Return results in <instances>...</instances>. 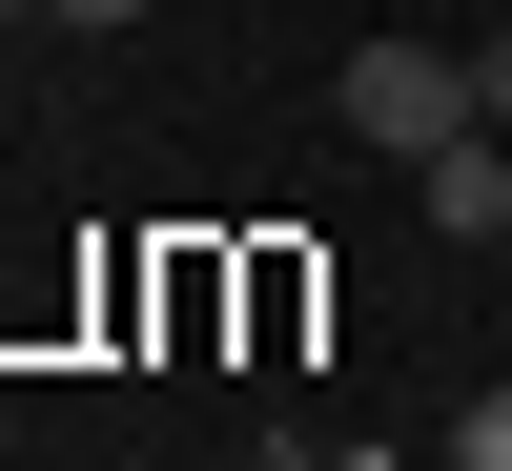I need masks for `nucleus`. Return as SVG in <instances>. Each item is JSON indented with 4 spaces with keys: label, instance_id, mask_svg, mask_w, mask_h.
I'll return each instance as SVG.
<instances>
[{
    "label": "nucleus",
    "instance_id": "f257e3e1",
    "mask_svg": "<svg viewBox=\"0 0 512 471\" xmlns=\"http://www.w3.org/2000/svg\"><path fill=\"white\" fill-rule=\"evenodd\" d=\"M349 123H369L390 164H431L451 123H492V103H472V41H369V62H349Z\"/></svg>",
    "mask_w": 512,
    "mask_h": 471
},
{
    "label": "nucleus",
    "instance_id": "f03ea898",
    "mask_svg": "<svg viewBox=\"0 0 512 471\" xmlns=\"http://www.w3.org/2000/svg\"><path fill=\"white\" fill-rule=\"evenodd\" d=\"M410 205H431L451 246H492V226H512V123H451V144L410 164Z\"/></svg>",
    "mask_w": 512,
    "mask_h": 471
},
{
    "label": "nucleus",
    "instance_id": "7ed1b4c3",
    "mask_svg": "<svg viewBox=\"0 0 512 471\" xmlns=\"http://www.w3.org/2000/svg\"><path fill=\"white\" fill-rule=\"evenodd\" d=\"M451 471H512V390H472V410H451Z\"/></svg>",
    "mask_w": 512,
    "mask_h": 471
},
{
    "label": "nucleus",
    "instance_id": "20e7f679",
    "mask_svg": "<svg viewBox=\"0 0 512 471\" xmlns=\"http://www.w3.org/2000/svg\"><path fill=\"white\" fill-rule=\"evenodd\" d=\"M472 103H492V123H512V21H492V41H472Z\"/></svg>",
    "mask_w": 512,
    "mask_h": 471
},
{
    "label": "nucleus",
    "instance_id": "39448f33",
    "mask_svg": "<svg viewBox=\"0 0 512 471\" xmlns=\"http://www.w3.org/2000/svg\"><path fill=\"white\" fill-rule=\"evenodd\" d=\"M41 21H82V41H103V21H144V0H41Z\"/></svg>",
    "mask_w": 512,
    "mask_h": 471
},
{
    "label": "nucleus",
    "instance_id": "423d86ee",
    "mask_svg": "<svg viewBox=\"0 0 512 471\" xmlns=\"http://www.w3.org/2000/svg\"><path fill=\"white\" fill-rule=\"evenodd\" d=\"M308 471H390V451H308Z\"/></svg>",
    "mask_w": 512,
    "mask_h": 471
}]
</instances>
